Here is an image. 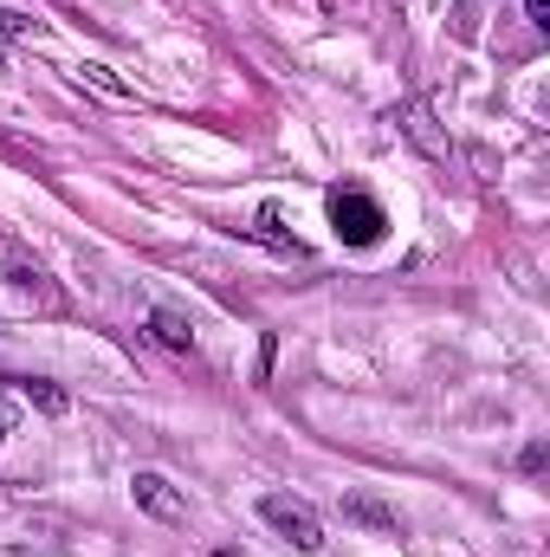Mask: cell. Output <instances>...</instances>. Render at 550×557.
<instances>
[{
	"instance_id": "6da1fadb",
	"label": "cell",
	"mask_w": 550,
	"mask_h": 557,
	"mask_svg": "<svg viewBox=\"0 0 550 557\" xmlns=\"http://www.w3.org/2000/svg\"><path fill=\"white\" fill-rule=\"evenodd\" d=\"M260 519L273 525L285 545H298L304 557H324V545H330L324 525H317V512H311L304 499H291V493H266V499H260Z\"/></svg>"
},
{
	"instance_id": "7a4b0ae2",
	"label": "cell",
	"mask_w": 550,
	"mask_h": 557,
	"mask_svg": "<svg viewBox=\"0 0 550 557\" xmlns=\"http://www.w3.org/2000/svg\"><path fill=\"white\" fill-rule=\"evenodd\" d=\"M330 227H337V240H350V247H376L383 227H389V214H383L363 188H330Z\"/></svg>"
},
{
	"instance_id": "3957f363",
	"label": "cell",
	"mask_w": 550,
	"mask_h": 557,
	"mask_svg": "<svg viewBox=\"0 0 550 557\" xmlns=\"http://www.w3.org/2000/svg\"><path fill=\"white\" fill-rule=\"evenodd\" d=\"M130 493H137L142 512H155V519H188V506L175 499V486H168L162 473H137V480H130Z\"/></svg>"
},
{
	"instance_id": "277c9868",
	"label": "cell",
	"mask_w": 550,
	"mask_h": 557,
	"mask_svg": "<svg viewBox=\"0 0 550 557\" xmlns=\"http://www.w3.org/2000/svg\"><path fill=\"white\" fill-rule=\"evenodd\" d=\"M396 124H402V137H414L434 162H447V137H434V124H427V111H421V104H402V111H396Z\"/></svg>"
},
{
	"instance_id": "5b68a950",
	"label": "cell",
	"mask_w": 550,
	"mask_h": 557,
	"mask_svg": "<svg viewBox=\"0 0 550 557\" xmlns=\"http://www.w3.org/2000/svg\"><path fill=\"white\" fill-rule=\"evenodd\" d=\"M0 278H7V285H20V292H46V273H39L26 253H13L7 240H0Z\"/></svg>"
},
{
	"instance_id": "8992f818",
	"label": "cell",
	"mask_w": 550,
	"mask_h": 557,
	"mask_svg": "<svg viewBox=\"0 0 550 557\" xmlns=\"http://www.w3.org/2000/svg\"><path fill=\"white\" fill-rule=\"evenodd\" d=\"M149 324H155V337H162L168 350H195V324H188L182 311H168V305H162V311H155Z\"/></svg>"
},
{
	"instance_id": "52a82bcc",
	"label": "cell",
	"mask_w": 550,
	"mask_h": 557,
	"mask_svg": "<svg viewBox=\"0 0 550 557\" xmlns=\"http://www.w3.org/2000/svg\"><path fill=\"white\" fill-rule=\"evenodd\" d=\"M13 389H20V396L39 409V416H65V389H52V383H39V376H20Z\"/></svg>"
},
{
	"instance_id": "ba28073f",
	"label": "cell",
	"mask_w": 550,
	"mask_h": 557,
	"mask_svg": "<svg viewBox=\"0 0 550 557\" xmlns=\"http://www.w3.org/2000/svg\"><path fill=\"white\" fill-rule=\"evenodd\" d=\"M343 519L376 525V532H396V512H389V506H376V499H363V493H350V499H343Z\"/></svg>"
},
{
	"instance_id": "9c48e42d",
	"label": "cell",
	"mask_w": 550,
	"mask_h": 557,
	"mask_svg": "<svg viewBox=\"0 0 550 557\" xmlns=\"http://www.w3.org/2000/svg\"><path fill=\"white\" fill-rule=\"evenodd\" d=\"M260 240H273V247H285L291 260H304V247H298L291 234H278V208H260Z\"/></svg>"
},
{
	"instance_id": "30bf717a",
	"label": "cell",
	"mask_w": 550,
	"mask_h": 557,
	"mask_svg": "<svg viewBox=\"0 0 550 557\" xmlns=\"http://www.w3.org/2000/svg\"><path fill=\"white\" fill-rule=\"evenodd\" d=\"M85 78H91V85H104V91H117V98H137L124 78H111V65H85Z\"/></svg>"
},
{
	"instance_id": "8fae6325",
	"label": "cell",
	"mask_w": 550,
	"mask_h": 557,
	"mask_svg": "<svg viewBox=\"0 0 550 557\" xmlns=\"http://www.w3.org/2000/svg\"><path fill=\"white\" fill-rule=\"evenodd\" d=\"M545 460H550L545 441H532V447H525V473H545Z\"/></svg>"
},
{
	"instance_id": "7c38bea8",
	"label": "cell",
	"mask_w": 550,
	"mask_h": 557,
	"mask_svg": "<svg viewBox=\"0 0 550 557\" xmlns=\"http://www.w3.org/2000/svg\"><path fill=\"white\" fill-rule=\"evenodd\" d=\"M525 20L532 26H550V0H525Z\"/></svg>"
},
{
	"instance_id": "4fadbf2b",
	"label": "cell",
	"mask_w": 550,
	"mask_h": 557,
	"mask_svg": "<svg viewBox=\"0 0 550 557\" xmlns=\"http://www.w3.org/2000/svg\"><path fill=\"white\" fill-rule=\"evenodd\" d=\"M0 33H7V39H13V33H26V20H20V13H7V7H0Z\"/></svg>"
},
{
	"instance_id": "5bb4252c",
	"label": "cell",
	"mask_w": 550,
	"mask_h": 557,
	"mask_svg": "<svg viewBox=\"0 0 550 557\" xmlns=\"http://www.w3.org/2000/svg\"><path fill=\"white\" fill-rule=\"evenodd\" d=\"M0 434H7V428H0Z\"/></svg>"
}]
</instances>
